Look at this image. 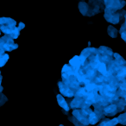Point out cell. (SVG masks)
Listing matches in <instances>:
<instances>
[{
    "label": "cell",
    "mask_w": 126,
    "mask_h": 126,
    "mask_svg": "<svg viewBox=\"0 0 126 126\" xmlns=\"http://www.w3.org/2000/svg\"><path fill=\"white\" fill-rule=\"evenodd\" d=\"M125 11L124 10H120V11H114L111 10H109L107 8H105V19L107 22L112 23V24H117L119 22L121 21L123 17L125 15Z\"/></svg>",
    "instance_id": "cell-1"
},
{
    "label": "cell",
    "mask_w": 126,
    "mask_h": 126,
    "mask_svg": "<svg viewBox=\"0 0 126 126\" xmlns=\"http://www.w3.org/2000/svg\"><path fill=\"white\" fill-rule=\"evenodd\" d=\"M25 28V24L23 23H19L18 27L16 26H6V25H0V31L5 34L6 35L11 38L14 39L18 38L20 35V31Z\"/></svg>",
    "instance_id": "cell-2"
},
{
    "label": "cell",
    "mask_w": 126,
    "mask_h": 126,
    "mask_svg": "<svg viewBox=\"0 0 126 126\" xmlns=\"http://www.w3.org/2000/svg\"><path fill=\"white\" fill-rule=\"evenodd\" d=\"M93 112V110L91 108H86V109H74L73 110L72 116H74L80 124H84L86 126L89 125V122H88V116L89 114Z\"/></svg>",
    "instance_id": "cell-3"
},
{
    "label": "cell",
    "mask_w": 126,
    "mask_h": 126,
    "mask_svg": "<svg viewBox=\"0 0 126 126\" xmlns=\"http://www.w3.org/2000/svg\"><path fill=\"white\" fill-rule=\"evenodd\" d=\"M0 47L4 49V52H11L17 48L18 45L15 43L12 38L4 35V36L0 37Z\"/></svg>",
    "instance_id": "cell-4"
},
{
    "label": "cell",
    "mask_w": 126,
    "mask_h": 126,
    "mask_svg": "<svg viewBox=\"0 0 126 126\" xmlns=\"http://www.w3.org/2000/svg\"><path fill=\"white\" fill-rule=\"evenodd\" d=\"M88 6H89V9H88V12L86 16H95V15L98 14L100 11L105 10L104 3L98 1V0H89Z\"/></svg>",
    "instance_id": "cell-5"
},
{
    "label": "cell",
    "mask_w": 126,
    "mask_h": 126,
    "mask_svg": "<svg viewBox=\"0 0 126 126\" xmlns=\"http://www.w3.org/2000/svg\"><path fill=\"white\" fill-rule=\"evenodd\" d=\"M103 3L105 8L114 11L123 10L124 6L125 5L124 0H103Z\"/></svg>",
    "instance_id": "cell-6"
},
{
    "label": "cell",
    "mask_w": 126,
    "mask_h": 126,
    "mask_svg": "<svg viewBox=\"0 0 126 126\" xmlns=\"http://www.w3.org/2000/svg\"><path fill=\"white\" fill-rule=\"evenodd\" d=\"M86 58L83 57L81 55H75L74 58L69 61V65L73 67L74 69H76V70H79L80 69L81 67L84 66L85 64V61H86Z\"/></svg>",
    "instance_id": "cell-7"
},
{
    "label": "cell",
    "mask_w": 126,
    "mask_h": 126,
    "mask_svg": "<svg viewBox=\"0 0 126 126\" xmlns=\"http://www.w3.org/2000/svg\"><path fill=\"white\" fill-rule=\"evenodd\" d=\"M58 87H59V91L61 93V95L62 96H66L67 98H72L74 97V91L66 86L62 81H59L58 83Z\"/></svg>",
    "instance_id": "cell-8"
},
{
    "label": "cell",
    "mask_w": 126,
    "mask_h": 126,
    "mask_svg": "<svg viewBox=\"0 0 126 126\" xmlns=\"http://www.w3.org/2000/svg\"><path fill=\"white\" fill-rule=\"evenodd\" d=\"M103 113L104 116H106V117H112V116H115L117 113V105L115 104H109L108 105L105 106L103 108Z\"/></svg>",
    "instance_id": "cell-9"
},
{
    "label": "cell",
    "mask_w": 126,
    "mask_h": 126,
    "mask_svg": "<svg viewBox=\"0 0 126 126\" xmlns=\"http://www.w3.org/2000/svg\"><path fill=\"white\" fill-rule=\"evenodd\" d=\"M56 98H57V102H58V105L62 108V110H66V111H68L70 110L69 108V105L67 104V102L66 101V99L64 98V97L61 94H57L56 95Z\"/></svg>",
    "instance_id": "cell-10"
},
{
    "label": "cell",
    "mask_w": 126,
    "mask_h": 126,
    "mask_svg": "<svg viewBox=\"0 0 126 126\" xmlns=\"http://www.w3.org/2000/svg\"><path fill=\"white\" fill-rule=\"evenodd\" d=\"M95 69H96L97 72L101 74V75L105 76V77L107 76V65L105 63L101 62V61L98 62L96 64V66H95Z\"/></svg>",
    "instance_id": "cell-11"
},
{
    "label": "cell",
    "mask_w": 126,
    "mask_h": 126,
    "mask_svg": "<svg viewBox=\"0 0 126 126\" xmlns=\"http://www.w3.org/2000/svg\"><path fill=\"white\" fill-rule=\"evenodd\" d=\"M98 54V49L93 47H86V48H85L84 50H82L80 55L85 57L86 59H87L89 56L93 55V54Z\"/></svg>",
    "instance_id": "cell-12"
},
{
    "label": "cell",
    "mask_w": 126,
    "mask_h": 126,
    "mask_svg": "<svg viewBox=\"0 0 126 126\" xmlns=\"http://www.w3.org/2000/svg\"><path fill=\"white\" fill-rule=\"evenodd\" d=\"M118 124L117 117H114L112 119L109 118H103V120L98 124L99 126H116Z\"/></svg>",
    "instance_id": "cell-13"
},
{
    "label": "cell",
    "mask_w": 126,
    "mask_h": 126,
    "mask_svg": "<svg viewBox=\"0 0 126 126\" xmlns=\"http://www.w3.org/2000/svg\"><path fill=\"white\" fill-rule=\"evenodd\" d=\"M0 25H6V26H16V20L11 17H0Z\"/></svg>",
    "instance_id": "cell-14"
},
{
    "label": "cell",
    "mask_w": 126,
    "mask_h": 126,
    "mask_svg": "<svg viewBox=\"0 0 126 126\" xmlns=\"http://www.w3.org/2000/svg\"><path fill=\"white\" fill-rule=\"evenodd\" d=\"M113 104H115V105H117V112H121L124 110V108H125V105H126L125 98H118Z\"/></svg>",
    "instance_id": "cell-15"
},
{
    "label": "cell",
    "mask_w": 126,
    "mask_h": 126,
    "mask_svg": "<svg viewBox=\"0 0 126 126\" xmlns=\"http://www.w3.org/2000/svg\"><path fill=\"white\" fill-rule=\"evenodd\" d=\"M112 57H113V61L117 66H125V64H126L125 60H124L120 54H117V53H114Z\"/></svg>",
    "instance_id": "cell-16"
},
{
    "label": "cell",
    "mask_w": 126,
    "mask_h": 126,
    "mask_svg": "<svg viewBox=\"0 0 126 126\" xmlns=\"http://www.w3.org/2000/svg\"><path fill=\"white\" fill-rule=\"evenodd\" d=\"M79 11L83 16H86L88 12V9H89V6H88V4L84 1H81V2L79 3Z\"/></svg>",
    "instance_id": "cell-17"
},
{
    "label": "cell",
    "mask_w": 126,
    "mask_h": 126,
    "mask_svg": "<svg viewBox=\"0 0 126 126\" xmlns=\"http://www.w3.org/2000/svg\"><path fill=\"white\" fill-rule=\"evenodd\" d=\"M107 33H108V35H110V37L116 38V37H117L118 31H117V30L115 27H113L112 25H110V26H108V29H107Z\"/></svg>",
    "instance_id": "cell-18"
},
{
    "label": "cell",
    "mask_w": 126,
    "mask_h": 126,
    "mask_svg": "<svg viewBox=\"0 0 126 126\" xmlns=\"http://www.w3.org/2000/svg\"><path fill=\"white\" fill-rule=\"evenodd\" d=\"M98 121L99 120H98V117H97V115L93 110V112H91V113L89 114V116H88V122H89V124H92V125L96 124Z\"/></svg>",
    "instance_id": "cell-19"
},
{
    "label": "cell",
    "mask_w": 126,
    "mask_h": 126,
    "mask_svg": "<svg viewBox=\"0 0 126 126\" xmlns=\"http://www.w3.org/2000/svg\"><path fill=\"white\" fill-rule=\"evenodd\" d=\"M119 34H120V35H121V38H122L124 42H126V23L125 22H124L122 24V26H121L120 30H119Z\"/></svg>",
    "instance_id": "cell-20"
},
{
    "label": "cell",
    "mask_w": 126,
    "mask_h": 126,
    "mask_svg": "<svg viewBox=\"0 0 126 126\" xmlns=\"http://www.w3.org/2000/svg\"><path fill=\"white\" fill-rule=\"evenodd\" d=\"M98 50H99L100 52L104 53V54H108V55H110V56H112V55H113V54H114L113 51H112L110 47H105V46H101V47H99Z\"/></svg>",
    "instance_id": "cell-21"
},
{
    "label": "cell",
    "mask_w": 126,
    "mask_h": 126,
    "mask_svg": "<svg viewBox=\"0 0 126 126\" xmlns=\"http://www.w3.org/2000/svg\"><path fill=\"white\" fill-rule=\"evenodd\" d=\"M10 56L8 54H6V53H4L3 55L0 56V67H4V65L6 64V62L8 61V60H9Z\"/></svg>",
    "instance_id": "cell-22"
},
{
    "label": "cell",
    "mask_w": 126,
    "mask_h": 126,
    "mask_svg": "<svg viewBox=\"0 0 126 126\" xmlns=\"http://www.w3.org/2000/svg\"><path fill=\"white\" fill-rule=\"evenodd\" d=\"M117 121H118L119 124H123V125H125L126 124V113H122L117 117Z\"/></svg>",
    "instance_id": "cell-23"
},
{
    "label": "cell",
    "mask_w": 126,
    "mask_h": 126,
    "mask_svg": "<svg viewBox=\"0 0 126 126\" xmlns=\"http://www.w3.org/2000/svg\"><path fill=\"white\" fill-rule=\"evenodd\" d=\"M68 119L71 123H73V124H74V126H86V125H84V124H80L74 116H68Z\"/></svg>",
    "instance_id": "cell-24"
},
{
    "label": "cell",
    "mask_w": 126,
    "mask_h": 126,
    "mask_svg": "<svg viewBox=\"0 0 126 126\" xmlns=\"http://www.w3.org/2000/svg\"><path fill=\"white\" fill-rule=\"evenodd\" d=\"M7 101H8L7 97H6L4 94H3L2 93H0V106H2V105H4V104H5Z\"/></svg>",
    "instance_id": "cell-25"
},
{
    "label": "cell",
    "mask_w": 126,
    "mask_h": 126,
    "mask_svg": "<svg viewBox=\"0 0 126 126\" xmlns=\"http://www.w3.org/2000/svg\"><path fill=\"white\" fill-rule=\"evenodd\" d=\"M4 53H5V52H4V49H2V48H1V47H0V56L3 55V54H4Z\"/></svg>",
    "instance_id": "cell-26"
},
{
    "label": "cell",
    "mask_w": 126,
    "mask_h": 126,
    "mask_svg": "<svg viewBox=\"0 0 126 126\" xmlns=\"http://www.w3.org/2000/svg\"><path fill=\"white\" fill-rule=\"evenodd\" d=\"M3 89H4V88H3V86H0V93H1L3 92Z\"/></svg>",
    "instance_id": "cell-27"
},
{
    "label": "cell",
    "mask_w": 126,
    "mask_h": 126,
    "mask_svg": "<svg viewBox=\"0 0 126 126\" xmlns=\"http://www.w3.org/2000/svg\"><path fill=\"white\" fill-rule=\"evenodd\" d=\"M2 79H3L2 75H0V86H1V82H2Z\"/></svg>",
    "instance_id": "cell-28"
},
{
    "label": "cell",
    "mask_w": 126,
    "mask_h": 126,
    "mask_svg": "<svg viewBox=\"0 0 126 126\" xmlns=\"http://www.w3.org/2000/svg\"><path fill=\"white\" fill-rule=\"evenodd\" d=\"M98 1H100V2H103V0H98Z\"/></svg>",
    "instance_id": "cell-29"
},
{
    "label": "cell",
    "mask_w": 126,
    "mask_h": 126,
    "mask_svg": "<svg viewBox=\"0 0 126 126\" xmlns=\"http://www.w3.org/2000/svg\"><path fill=\"white\" fill-rule=\"evenodd\" d=\"M59 126H64V125H63V124H60Z\"/></svg>",
    "instance_id": "cell-30"
},
{
    "label": "cell",
    "mask_w": 126,
    "mask_h": 126,
    "mask_svg": "<svg viewBox=\"0 0 126 126\" xmlns=\"http://www.w3.org/2000/svg\"><path fill=\"white\" fill-rule=\"evenodd\" d=\"M0 35H1V31H0Z\"/></svg>",
    "instance_id": "cell-31"
},
{
    "label": "cell",
    "mask_w": 126,
    "mask_h": 126,
    "mask_svg": "<svg viewBox=\"0 0 126 126\" xmlns=\"http://www.w3.org/2000/svg\"><path fill=\"white\" fill-rule=\"evenodd\" d=\"M97 126H99V125H98H98H97Z\"/></svg>",
    "instance_id": "cell-32"
},
{
    "label": "cell",
    "mask_w": 126,
    "mask_h": 126,
    "mask_svg": "<svg viewBox=\"0 0 126 126\" xmlns=\"http://www.w3.org/2000/svg\"><path fill=\"white\" fill-rule=\"evenodd\" d=\"M116 126H117V125H116Z\"/></svg>",
    "instance_id": "cell-33"
}]
</instances>
